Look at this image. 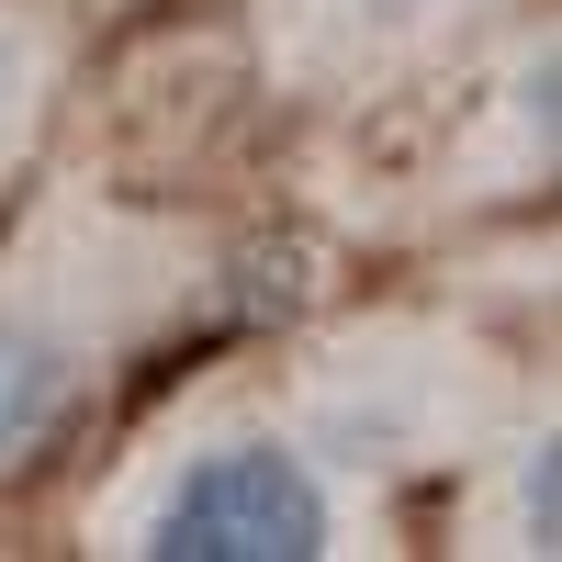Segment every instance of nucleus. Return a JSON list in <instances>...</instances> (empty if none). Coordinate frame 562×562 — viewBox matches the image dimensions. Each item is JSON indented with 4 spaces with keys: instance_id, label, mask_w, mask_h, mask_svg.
<instances>
[{
    "instance_id": "f257e3e1",
    "label": "nucleus",
    "mask_w": 562,
    "mask_h": 562,
    "mask_svg": "<svg viewBox=\"0 0 562 562\" xmlns=\"http://www.w3.org/2000/svg\"><path fill=\"white\" fill-rule=\"evenodd\" d=\"M147 551H169V562H315V551H338V506L293 450L237 439V450H203L158 495Z\"/></svg>"
},
{
    "instance_id": "f03ea898",
    "label": "nucleus",
    "mask_w": 562,
    "mask_h": 562,
    "mask_svg": "<svg viewBox=\"0 0 562 562\" xmlns=\"http://www.w3.org/2000/svg\"><path fill=\"white\" fill-rule=\"evenodd\" d=\"M68 394H79L68 338H45V326H0V473H23V461L57 439Z\"/></svg>"
},
{
    "instance_id": "7ed1b4c3",
    "label": "nucleus",
    "mask_w": 562,
    "mask_h": 562,
    "mask_svg": "<svg viewBox=\"0 0 562 562\" xmlns=\"http://www.w3.org/2000/svg\"><path fill=\"white\" fill-rule=\"evenodd\" d=\"M383 12H428V0H383Z\"/></svg>"
},
{
    "instance_id": "20e7f679",
    "label": "nucleus",
    "mask_w": 562,
    "mask_h": 562,
    "mask_svg": "<svg viewBox=\"0 0 562 562\" xmlns=\"http://www.w3.org/2000/svg\"><path fill=\"white\" fill-rule=\"evenodd\" d=\"M0 90H12V57H0Z\"/></svg>"
}]
</instances>
